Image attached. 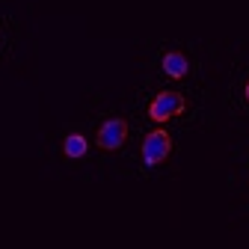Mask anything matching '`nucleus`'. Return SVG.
Listing matches in <instances>:
<instances>
[{
	"label": "nucleus",
	"mask_w": 249,
	"mask_h": 249,
	"mask_svg": "<svg viewBox=\"0 0 249 249\" xmlns=\"http://www.w3.org/2000/svg\"><path fill=\"white\" fill-rule=\"evenodd\" d=\"M169 151H172V137H169L163 128L145 134V140H142V160H145V166L163 163V160L169 158Z\"/></svg>",
	"instance_id": "f257e3e1"
},
{
	"label": "nucleus",
	"mask_w": 249,
	"mask_h": 249,
	"mask_svg": "<svg viewBox=\"0 0 249 249\" xmlns=\"http://www.w3.org/2000/svg\"><path fill=\"white\" fill-rule=\"evenodd\" d=\"M184 107H187V101H184L181 92H160V95H154V98H151V104H148V116H151L154 122H166V119L178 116Z\"/></svg>",
	"instance_id": "f03ea898"
},
{
	"label": "nucleus",
	"mask_w": 249,
	"mask_h": 249,
	"mask_svg": "<svg viewBox=\"0 0 249 249\" xmlns=\"http://www.w3.org/2000/svg\"><path fill=\"white\" fill-rule=\"evenodd\" d=\"M124 140H128V122L124 119H107V122H101V128H98V134H95V142L104 148V151H116Z\"/></svg>",
	"instance_id": "7ed1b4c3"
},
{
	"label": "nucleus",
	"mask_w": 249,
	"mask_h": 249,
	"mask_svg": "<svg viewBox=\"0 0 249 249\" xmlns=\"http://www.w3.org/2000/svg\"><path fill=\"white\" fill-rule=\"evenodd\" d=\"M160 62H163V71L169 77H184L187 71H190V62H187V56L181 51H166Z\"/></svg>",
	"instance_id": "20e7f679"
},
{
	"label": "nucleus",
	"mask_w": 249,
	"mask_h": 249,
	"mask_svg": "<svg viewBox=\"0 0 249 249\" xmlns=\"http://www.w3.org/2000/svg\"><path fill=\"white\" fill-rule=\"evenodd\" d=\"M86 148H89V142H86L83 134H69L66 140H62V151H66V158H83Z\"/></svg>",
	"instance_id": "39448f33"
},
{
	"label": "nucleus",
	"mask_w": 249,
	"mask_h": 249,
	"mask_svg": "<svg viewBox=\"0 0 249 249\" xmlns=\"http://www.w3.org/2000/svg\"><path fill=\"white\" fill-rule=\"evenodd\" d=\"M246 101H249V83H246Z\"/></svg>",
	"instance_id": "423d86ee"
}]
</instances>
